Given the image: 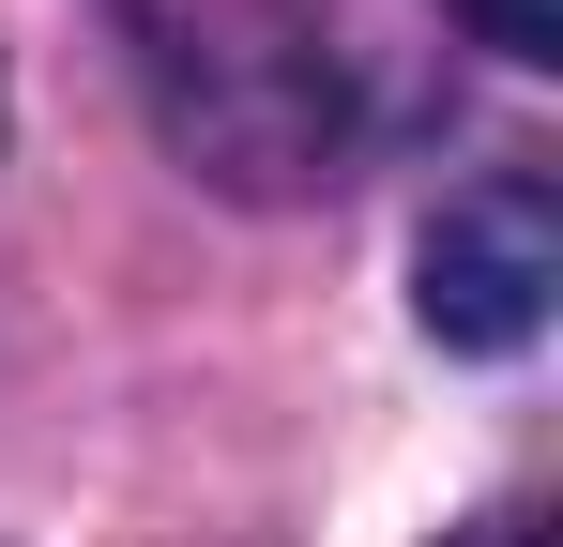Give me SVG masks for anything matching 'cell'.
<instances>
[{"label":"cell","mask_w":563,"mask_h":547,"mask_svg":"<svg viewBox=\"0 0 563 547\" xmlns=\"http://www.w3.org/2000/svg\"><path fill=\"white\" fill-rule=\"evenodd\" d=\"M457 547H549V533H533V502H487V517H472Z\"/></svg>","instance_id":"cell-4"},{"label":"cell","mask_w":563,"mask_h":547,"mask_svg":"<svg viewBox=\"0 0 563 547\" xmlns=\"http://www.w3.org/2000/svg\"><path fill=\"white\" fill-rule=\"evenodd\" d=\"M563 289V228H549V182L533 168H487L427 213V335L442 350H518Z\"/></svg>","instance_id":"cell-2"},{"label":"cell","mask_w":563,"mask_h":547,"mask_svg":"<svg viewBox=\"0 0 563 547\" xmlns=\"http://www.w3.org/2000/svg\"><path fill=\"white\" fill-rule=\"evenodd\" d=\"M168 153L229 198H335L366 153V15L351 0H107Z\"/></svg>","instance_id":"cell-1"},{"label":"cell","mask_w":563,"mask_h":547,"mask_svg":"<svg viewBox=\"0 0 563 547\" xmlns=\"http://www.w3.org/2000/svg\"><path fill=\"white\" fill-rule=\"evenodd\" d=\"M472 46H503V62H563V0H457Z\"/></svg>","instance_id":"cell-3"}]
</instances>
